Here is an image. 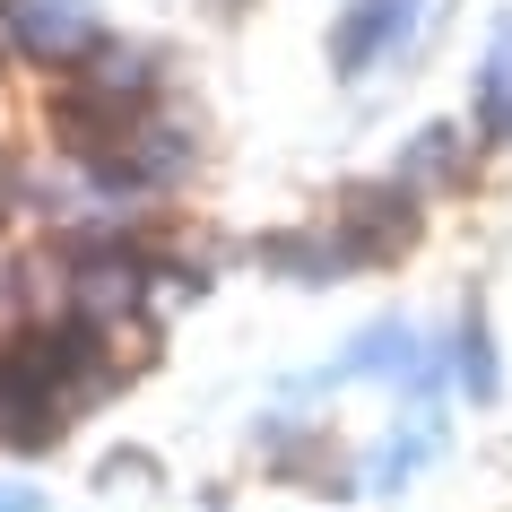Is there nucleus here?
<instances>
[{
    "label": "nucleus",
    "instance_id": "obj_1",
    "mask_svg": "<svg viewBox=\"0 0 512 512\" xmlns=\"http://www.w3.org/2000/svg\"><path fill=\"white\" fill-rule=\"evenodd\" d=\"M330 235H339V252H348L356 270H374V261H391V252H408V243H417V191H408L400 174H391V183L339 191Z\"/></svg>",
    "mask_w": 512,
    "mask_h": 512
},
{
    "label": "nucleus",
    "instance_id": "obj_2",
    "mask_svg": "<svg viewBox=\"0 0 512 512\" xmlns=\"http://www.w3.org/2000/svg\"><path fill=\"white\" fill-rule=\"evenodd\" d=\"M0 44L27 53V61L70 70V61L96 53L105 35H96V9H87V0H0Z\"/></svg>",
    "mask_w": 512,
    "mask_h": 512
},
{
    "label": "nucleus",
    "instance_id": "obj_3",
    "mask_svg": "<svg viewBox=\"0 0 512 512\" xmlns=\"http://www.w3.org/2000/svg\"><path fill=\"white\" fill-rule=\"evenodd\" d=\"M417 9H426V0H348V18L330 35V70H339V79H365L382 53H400L408 35H417Z\"/></svg>",
    "mask_w": 512,
    "mask_h": 512
},
{
    "label": "nucleus",
    "instance_id": "obj_4",
    "mask_svg": "<svg viewBox=\"0 0 512 512\" xmlns=\"http://www.w3.org/2000/svg\"><path fill=\"white\" fill-rule=\"evenodd\" d=\"M365 374L408 382V391H417V408H426V391H434V356H426V339H417V322H374L322 382H365Z\"/></svg>",
    "mask_w": 512,
    "mask_h": 512
},
{
    "label": "nucleus",
    "instance_id": "obj_5",
    "mask_svg": "<svg viewBox=\"0 0 512 512\" xmlns=\"http://www.w3.org/2000/svg\"><path fill=\"white\" fill-rule=\"evenodd\" d=\"M70 79H79L87 96L122 105L131 122H148V113H157V53H148V44H96V53L70 61Z\"/></svg>",
    "mask_w": 512,
    "mask_h": 512
},
{
    "label": "nucleus",
    "instance_id": "obj_6",
    "mask_svg": "<svg viewBox=\"0 0 512 512\" xmlns=\"http://www.w3.org/2000/svg\"><path fill=\"white\" fill-rule=\"evenodd\" d=\"M261 270L296 278V287H330V278H348L356 261L339 252V235H330V226H313V235H270V243H261Z\"/></svg>",
    "mask_w": 512,
    "mask_h": 512
},
{
    "label": "nucleus",
    "instance_id": "obj_7",
    "mask_svg": "<svg viewBox=\"0 0 512 512\" xmlns=\"http://www.w3.org/2000/svg\"><path fill=\"white\" fill-rule=\"evenodd\" d=\"M122 157L148 174V191H165V183H183L191 174V157H200V139H191V122H165V113H148L131 139H122Z\"/></svg>",
    "mask_w": 512,
    "mask_h": 512
},
{
    "label": "nucleus",
    "instance_id": "obj_8",
    "mask_svg": "<svg viewBox=\"0 0 512 512\" xmlns=\"http://www.w3.org/2000/svg\"><path fill=\"white\" fill-rule=\"evenodd\" d=\"M434 443H443V426H434V408H417V426H408V434H382V443H374L365 486H374V495H391L400 478H417V469L434 460Z\"/></svg>",
    "mask_w": 512,
    "mask_h": 512
},
{
    "label": "nucleus",
    "instance_id": "obj_9",
    "mask_svg": "<svg viewBox=\"0 0 512 512\" xmlns=\"http://www.w3.org/2000/svg\"><path fill=\"white\" fill-rule=\"evenodd\" d=\"M460 157H469V139H460L452 122H426V131L400 148V165H391V174H400L408 191H443V183L460 174Z\"/></svg>",
    "mask_w": 512,
    "mask_h": 512
},
{
    "label": "nucleus",
    "instance_id": "obj_10",
    "mask_svg": "<svg viewBox=\"0 0 512 512\" xmlns=\"http://www.w3.org/2000/svg\"><path fill=\"white\" fill-rule=\"evenodd\" d=\"M478 131L486 139L512 131V18L495 27V44H486V61H478Z\"/></svg>",
    "mask_w": 512,
    "mask_h": 512
},
{
    "label": "nucleus",
    "instance_id": "obj_11",
    "mask_svg": "<svg viewBox=\"0 0 512 512\" xmlns=\"http://www.w3.org/2000/svg\"><path fill=\"white\" fill-rule=\"evenodd\" d=\"M452 374H460V391H469V400H495V339H486V313H478V304L460 313V356H452Z\"/></svg>",
    "mask_w": 512,
    "mask_h": 512
},
{
    "label": "nucleus",
    "instance_id": "obj_12",
    "mask_svg": "<svg viewBox=\"0 0 512 512\" xmlns=\"http://www.w3.org/2000/svg\"><path fill=\"white\" fill-rule=\"evenodd\" d=\"M0 512H35V495H0Z\"/></svg>",
    "mask_w": 512,
    "mask_h": 512
}]
</instances>
